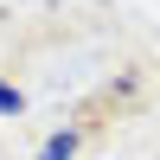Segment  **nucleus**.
<instances>
[{
	"instance_id": "1",
	"label": "nucleus",
	"mask_w": 160,
	"mask_h": 160,
	"mask_svg": "<svg viewBox=\"0 0 160 160\" xmlns=\"http://www.w3.org/2000/svg\"><path fill=\"white\" fill-rule=\"evenodd\" d=\"M71 154H77V135H51L45 141V160H71Z\"/></svg>"
},
{
	"instance_id": "2",
	"label": "nucleus",
	"mask_w": 160,
	"mask_h": 160,
	"mask_svg": "<svg viewBox=\"0 0 160 160\" xmlns=\"http://www.w3.org/2000/svg\"><path fill=\"white\" fill-rule=\"evenodd\" d=\"M26 109V96H19V90H7V83H0V115H19Z\"/></svg>"
}]
</instances>
